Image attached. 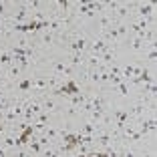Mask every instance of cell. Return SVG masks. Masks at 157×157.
I'll return each mask as SVG.
<instances>
[{
	"instance_id": "cell-18",
	"label": "cell",
	"mask_w": 157,
	"mask_h": 157,
	"mask_svg": "<svg viewBox=\"0 0 157 157\" xmlns=\"http://www.w3.org/2000/svg\"><path fill=\"white\" fill-rule=\"evenodd\" d=\"M115 28H117V34H119V38H125V36H127V30H129V26L119 24V26H115Z\"/></svg>"
},
{
	"instance_id": "cell-17",
	"label": "cell",
	"mask_w": 157,
	"mask_h": 157,
	"mask_svg": "<svg viewBox=\"0 0 157 157\" xmlns=\"http://www.w3.org/2000/svg\"><path fill=\"white\" fill-rule=\"evenodd\" d=\"M143 44H145V42L141 40V38L135 36V38H133V42H131V48H133V51H139V48H143Z\"/></svg>"
},
{
	"instance_id": "cell-22",
	"label": "cell",
	"mask_w": 157,
	"mask_h": 157,
	"mask_svg": "<svg viewBox=\"0 0 157 157\" xmlns=\"http://www.w3.org/2000/svg\"><path fill=\"white\" fill-rule=\"evenodd\" d=\"M18 75H20L18 67H10V78H18Z\"/></svg>"
},
{
	"instance_id": "cell-6",
	"label": "cell",
	"mask_w": 157,
	"mask_h": 157,
	"mask_svg": "<svg viewBox=\"0 0 157 157\" xmlns=\"http://www.w3.org/2000/svg\"><path fill=\"white\" fill-rule=\"evenodd\" d=\"M69 46H71V51H73V52H81V55H83L85 46H87V38H85V36H77V38L71 40Z\"/></svg>"
},
{
	"instance_id": "cell-30",
	"label": "cell",
	"mask_w": 157,
	"mask_h": 157,
	"mask_svg": "<svg viewBox=\"0 0 157 157\" xmlns=\"http://www.w3.org/2000/svg\"><path fill=\"white\" fill-rule=\"evenodd\" d=\"M0 81H2V73H0Z\"/></svg>"
},
{
	"instance_id": "cell-26",
	"label": "cell",
	"mask_w": 157,
	"mask_h": 157,
	"mask_svg": "<svg viewBox=\"0 0 157 157\" xmlns=\"http://www.w3.org/2000/svg\"><path fill=\"white\" fill-rule=\"evenodd\" d=\"M85 157H101V155H99V151H95V153H89V155H85Z\"/></svg>"
},
{
	"instance_id": "cell-3",
	"label": "cell",
	"mask_w": 157,
	"mask_h": 157,
	"mask_svg": "<svg viewBox=\"0 0 157 157\" xmlns=\"http://www.w3.org/2000/svg\"><path fill=\"white\" fill-rule=\"evenodd\" d=\"M40 107H42V111H44V113H52V111H56V109H60L59 101H56L55 97H48V95L40 99Z\"/></svg>"
},
{
	"instance_id": "cell-20",
	"label": "cell",
	"mask_w": 157,
	"mask_h": 157,
	"mask_svg": "<svg viewBox=\"0 0 157 157\" xmlns=\"http://www.w3.org/2000/svg\"><path fill=\"white\" fill-rule=\"evenodd\" d=\"M52 40H55L52 33H51V30H46V33H44V36H42V42H44V44H51Z\"/></svg>"
},
{
	"instance_id": "cell-25",
	"label": "cell",
	"mask_w": 157,
	"mask_h": 157,
	"mask_svg": "<svg viewBox=\"0 0 157 157\" xmlns=\"http://www.w3.org/2000/svg\"><path fill=\"white\" fill-rule=\"evenodd\" d=\"M0 14H6V2H0Z\"/></svg>"
},
{
	"instance_id": "cell-10",
	"label": "cell",
	"mask_w": 157,
	"mask_h": 157,
	"mask_svg": "<svg viewBox=\"0 0 157 157\" xmlns=\"http://www.w3.org/2000/svg\"><path fill=\"white\" fill-rule=\"evenodd\" d=\"M101 59H103V63H105V65H109V67H111L113 63H115V51H113L111 46H109V48H107V51L101 55Z\"/></svg>"
},
{
	"instance_id": "cell-28",
	"label": "cell",
	"mask_w": 157,
	"mask_h": 157,
	"mask_svg": "<svg viewBox=\"0 0 157 157\" xmlns=\"http://www.w3.org/2000/svg\"><path fill=\"white\" fill-rule=\"evenodd\" d=\"M143 157H153V153H143Z\"/></svg>"
},
{
	"instance_id": "cell-1",
	"label": "cell",
	"mask_w": 157,
	"mask_h": 157,
	"mask_svg": "<svg viewBox=\"0 0 157 157\" xmlns=\"http://www.w3.org/2000/svg\"><path fill=\"white\" fill-rule=\"evenodd\" d=\"M75 93H81L77 87V83H75L73 78H69V81H65V83H60L59 89H55V95H59V97H73Z\"/></svg>"
},
{
	"instance_id": "cell-8",
	"label": "cell",
	"mask_w": 157,
	"mask_h": 157,
	"mask_svg": "<svg viewBox=\"0 0 157 157\" xmlns=\"http://www.w3.org/2000/svg\"><path fill=\"white\" fill-rule=\"evenodd\" d=\"M30 89H33V91H42L44 93L46 89H48V85H46V81L44 78H30Z\"/></svg>"
},
{
	"instance_id": "cell-13",
	"label": "cell",
	"mask_w": 157,
	"mask_h": 157,
	"mask_svg": "<svg viewBox=\"0 0 157 157\" xmlns=\"http://www.w3.org/2000/svg\"><path fill=\"white\" fill-rule=\"evenodd\" d=\"M12 63V55L8 51H0V65H10Z\"/></svg>"
},
{
	"instance_id": "cell-7",
	"label": "cell",
	"mask_w": 157,
	"mask_h": 157,
	"mask_svg": "<svg viewBox=\"0 0 157 157\" xmlns=\"http://www.w3.org/2000/svg\"><path fill=\"white\" fill-rule=\"evenodd\" d=\"M71 99V107H77V109H83V105L87 103V97H85V93H75Z\"/></svg>"
},
{
	"instance_id": "cell-19",
	"label": "cell",
	"mask_w": 157,
	"mask_h": 157,
	"mask_svg": "<svg viewBox=\"0 0 157 157\" xmlns=\"http://www.w3.org/2000/svg\"><path fill=\"white\" fill-rule=\"evenodd\" d=\"M60 151H56V149H46V151L40 153V157H59Z\"/></svg>"
},
{
	"instance_id": "cell-23",
	"label": "cell",
	"mask_w": 157,
	"mask_h": 157,
	"mask_svg": "<svg viewBox=\"0 0 157 157\" xmlns=\"http://www.w3.org/2000/svg\"><path fill=\"white\" fill-rule=\"evenodd\" d=\"M18 89L20 91H28V89H30V78H28V81H22V83L18 85Z\"/></svg>"
},
{
	"instance_id": "cell-5",
	"label": "cell",
	"mask_w": 157,
	"mask_h": 157,
	"mask_svg": "<svg viewBox=\"0 0 157 157\" xmlns=\"http://www.w3.org/2000/svg\"><path fill=\"white\" fill-rule=\"evenodd\" d=\"M153 10H155V6H153L151 2H141L137 12H139V16H141V20H147V18L153 16Z\"/></svg>"
},
{
	"instance_id": "cell-29",
	"label": "cell",
	"mask_w": 157,
	"mask_h": 157,
	"mask_svg": "<svg viewBox=\"0 0 157 157\" xmlns=\"http://www.w3.org/2000/svg\"><path fill=\"white\" fill-rule=\"evenodd\" d=\"M2 28H4V26H2V24H0V34H2Z\"/></svg>"
},
{
	"instance_id": "cell-27",
	"label": "cell",
	"mask_w": 157,
	"mask_h": 157,
	"mask_svg": "<svg viewBox=\"0 0 157 157\" xmlns=\"http://www.w3.org/2000/svg\"><path fill=\"white\" fill-rule=\"evenodd\" d=\"M0 135H4V125L0 123Z\"/></svg>"
},
{
	"instance_id": "cell-9",
	"label": "cell",
	"mask_w": 157,
	"mask_h": 157,
	"mask_svg": "<svg viewBox=\"0 0 157 157\" xmlns=\"http://www.w3.org/2000/svg\"><path fill=\"white\" fill-rule=\"evenodd\" d=\"M28 151H30V153H34V155L42 153V145L38 143V139H34V137H30V139H28Z\"/></svg>"
},
{
	"instance_id": "cell-12",
	"label": "cell",
	"mask_w": 157,
	"mask_h": 157,
	"mask_svg": "<svg viewBox=\"0 0 157 157\" xmlns=\"http://www.w3.org/2000/svg\"><path fill=\"white\" fill-rule=\"evenodd\" d=\"M26 16H28V10H26V6H24V4H20L18 12H16V24H20L22 20H26Z\"/></svg>"
},
{
	"instance_id": "cell-14",
	"label": "cell",
	"mask_w": 157,
	"mask_h": 157,
	"mask_svg": "<svg viewBox=\"0 0 157 157\" xmlns=\"http://www.w3.org/2000/svg\"><path fill=\"white\" fill-rule=\"evenodd\" d=\"M83 63V55L81 52H73V56H71V67H78Z\"/></svg>"
},
{
	"instance_id": "cell-2",
	"label": "cell",
	"mask_w": 157,
	"mask_h": 157,
	"mask_svg": "<svg viewBox=\"0 0 157 157\" xmlns=\"http://www.w3.org/2000/svg\"><path fill=\"white\" fill-rule=\"evenodd\" d=\"M89 46H91V52H93V55L97 56V59H101V55H103V52H105L111 44H107V42L103 40V38H97V40H93Z\"/></svg>"
},
{
	"instance_id": "cell-24",
	"label": "cell",
	"mask_w": 157,
	"mask_h": 157,
	"mask_svg": "<svg viewBox=\"0 0 157 157\" xmlns=\"http://www.w3.org/2000/svg\"><path fill=\"white\" fill-rule=\"evenodd\" d=\"M119 157H135V153L131 151V149H125V151L119 153Z\"/></svg>"
},
{
	"instance_id": "cell-15",
	"label": "cell",
	"mask_w": 157,
	"mask_h": 157,
	"mask_svg": "<svg viewBox=\"0 0 157 157\" xmlns=\"http://www.w3.org/2000/svg\"><path fill=\"white\" fill-rule=\"evenodd\" d=\"M16 60H18V65H16V67H18L20 71H22V69H28V67H30V59H28V56H22V59H16Z\"/></svg>"
},
{
	"instance_id": "cell-21",
	"label": "cell",
	"mask_w": 157,
	"mask_h": 157,
	"mask_svg": "<svg viewBox=\"0 0 157 157\" xmlns=\"http://www.w3.org/2000/svg\"><path fill=\"white\" fill-rule=\"evenodd\" d=\"M4 145H6V147H10V149H16V139H14V137H6L4 139Z\"/></svg>"
},
{
	"instance_id": "cell-4",
	"label": "cell",
	"mask_w": 157,
	"mask_h": 157,
	"mask_svg": "<svg viewBox=\"0 0 157 157\" xmlns=\"http://www.w3.org/2000/svg\"><path fill=\"white\" fill-rule=\"evenodd\" d=\"M127 119H129V109H119L115 111V125H117V131H121L127 125Z\"/></svg>"
},
{
	"instance_id": "cell-11",
	"label": "cell",
	"mask_w": 157,
	"mask_h": 157,
	"mask_svg": "<svg viewBox=\"0 0 157 157\" xmlns=\"http://www.w3.org/2000/svg\"><path fill=\"white\" fill-rule=\"evenodd\" d=\"M42 135H44V137L46 139H48V141H56V137H59V129H56V127H52V125H48V127H46V129H44V133H42Z\"/></svg>"
},
{
	"instance_id": "cell-16",
	"label": "cell",
	"mask_w": 157,
	"mask_h": 157,
	"mask_svg": "<svg viewBox=\"0 0 157 157\" xmlns=\"http://www.w3.org/2000/svg\"><path fill=\"white\" fill-rule=\"evenodd\" d=\"M36 123H38V125H44V127H46V125H48V113L42 111L40 115L36 117Z\"/></svg>"
}]
</instances>
